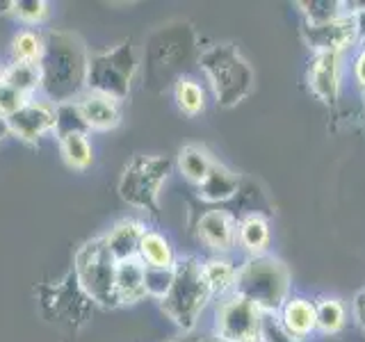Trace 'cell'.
<instances>
[{
	"mask_svg": "<svg viewBox=\"0 0 365 342\" xmlns=\"http://www.w3.org/2000/svg\"><path fill=\"white\" fill-rule=\"evenodd\" d=\"M87 46L78 34L46 32V51L39 62L41 91L53 105L73 103L87 91Z\"/></svg>",
	"mask_w": 365,
	"mask_h": 342,
	"instance_id": "1",
	"label": "cell"
},
{
	"mask_svg": "<svg viewBox=\"0 0 365 342\" xmlns=\"http://www.w3.org/2000/svg\"><path fill=\"white\" fill-rule=\"evenodd\" d=\"M199 66L212 87L217 105L222 108L237 105L254 89V68L233 43H217L205 48L199 57Z\"/></svg>",
	"mask_w": 365,
	"mask_h": 342,
	"instance_id": "2",
	"label": "cell"
},
{
	"mask_svg": "<svg viewBox=\"0 0 365 342\" xmlns=\"http://www.w3.org/2000/svg\"><path fill=\"white\" fill-rule=\"evenodd\" d=\"M210 296L212 292L203 279V262L194 256H185L176 258L174 279H171L167 294L160 299V308L178 328L190 331L197 326Z\"/></svg>",
	"mask_w": 365,
	"mask_h": 342,
	"instance_id": "3",
	"label": "cell"
},
{
	"mask_svg": "<svg viewBox=\"0 0 365 342\" xmlns=\"http://www.w3.org/2000/svg\"><path fill=\"white\" fill-rule=\"evenodd\" d=\"M233 292L256 304L265 315L279 313L290 299V269L274 256H251L237 267Z\"/></svg>",
	"mask_w": 365,
	"mask_h": 342,
	"instance_id": "4",
	"label": "cell"
},
{
	"mask_svg": "<svg viewBox=\"0 0 365 342\" xmlns=\"http://www.w3.org/2000/svg\"><path fill=\"white\" fill-rule=\"evenodd\" d=\"M137 71V55L133 41L125 39L112 48L89 55L87 64V91L123 100L130 94V85Z\"/></svg>",
	"mask_w": 365,
	"mask_h": 342,
	"instance_id": "5",
	"label": "cell"
},
{
	"mask_svg": "<svg viewBox=\"0 0 365 342\" xmlns=\"http://www.w3.org/2000/svg\"><path fill=\"white\" fill-rule=\"evenodd\" d=\"M73 271L80 288L96 306L117 308V292H114V279H117V262L110 256L106 239L91 237L76 251Z\"/></svg>",
	"mask_w": 365,
	"mask_h": 342,
	"instance_id": "6",
	"label": "cell"
},
{
	"mask_svg": "<svg viewBox=\"0 0 365 342\" xmlns=\"http://www.w3.org/2000/svg\"><path fill=\"white\" fill-rule=\"evenodd\" d=\"M171 169L174 165L165 155H135L121 171L117 182L119 197L137 210L155 212L160 190L167 182Z\"/></svg>",
	"mask_w": 365,
	"mask_h": 342,
	"instance_id": "7",
	"label": "cell"
},
{
	"mask_svg": "<svg viewBox=\"0 0 365 342\" xmlns=\"http://www.w3.org/2000/svg\"><path fill=\"white\" fill-rule=\"evenodd\" d=\"M41 311L48 322L66 324L68 328H80L87 324V319L94 313V301L89 299L87 292L80 288L76 279V271H66L60 281L43 283L37 290Z\"/></svg>",
	"mask_w": 365,
	"mask_h": 342,
	"instance_id": "8",
	"label": "cell"
},
{
	"mask_svg": "<svg viewBox=\"0 0 365 342\" xmlns=\"http://www.w3.org/2000/svg\"><path fill=\"white\" fill-rule=\"evenodd\" d=\"M265 313L240 294L222 296L215 311V336L222 342H262Z\"/></svg>",
	"mask_w": 365,
	"mask_h": 342,
	"instance_id": "9",
	"label": "cell"
},
{
	"mask_svg": "<svg viewBox=\"0 0 365 342\" xmlns=\"http://www.w3.org/2000/svg\"><path fill=\"white\" fill-rule=\"evenodd\" d=\"M9 135L26 144H37L41 137L55 133V105L51 100L30 98L16 114L5 119Z\"/></svg>",
	"mask_w": 365,
	"mask_h": 342,
	"instance_id": "10",
	"label": "cell"
},
{
	"mask_svg": "<svg viewBox=\"0 0 365 342\" xmlns=\"http://www.w3.org/2000/svg\"><path fill=\"white\" fill-rule=\"evenodd\" d=\"M302 34H304L306 43L311 46L315 53L340 55L347 46L359 41L356 28H354V19L347 14V11L340 19L329 21V23H319V26H308V23H304Z\"/></svg>",
	"mask_w": 365,
	"mask_h": 342,
	"instance_id": "11",
	"label": "cell"
},
{
	"mask_svg": "<svg viewBox=\"0 0 365 342\" xmlns=\"http://www.w3.org/2000/svg\"><path fill=\"white\" fill-rule=\"evenodd\" d=\"M199 239L217 256L228 254L237 244V222L226 210H208L197 224Z\"/></svg>",
	"mask_w": 365,
	"mask_h": 342,
	"instance_id": "12",
	"label": "cell"
},
{
	"mask_svg": "<svg viewBox=\"0 0 365 342\" xmlns=\"http://www.w3.org/2000/svg\"><path fill=\"white\" fill-rule=\"evenodd\" d=\"M308 87L313 94L331 105L340 96V55L336 53H315L308 64Z\"/></svg>",
	"mask_w": 365,
	"mask_h": 342,
	"instance_id": "13",
	"label": "cell"
},
{
	"mask_svg": "<svg viewBox=\"0 0 365 342\" xmlns=\"http://www.w3.org/2000/svg\"><path fill=\"white\" fill-rule=\"evenodd\" d=\"M76 103L89 133H108L121 123V103L110 96L96 94V91H85Z\"/></svg>",
	"mask_w": 365,
	"mask_h": 342,
	"instance_id": "14",
	"label": "cell"
},
{
	"mask_svg": "<svg viewBox=\"0 0 365 342\" xmlns=\"http://www.w3.org/2000/svg\"><path fill=\"white\" fill-rule=\"evenodd\" d=\"M148 228L140 219H121L114 224L110 231L103 235L106 239V247L110 251V256L114 262H125V260H135L140 258V242Z\"/></svg>",
	"mask_w": 365,
	"mask_h": 342,
	"instance_id": "15",
	"label": "cell"
},
{
	"mask_svg": "<svg viewBox=\"0 0 365 342\" xmlns=\"http://www.w3.org/2000/svg\"><path fill=\"white\" fill-rule=\"evenodd\" d=\"M114 292H117L119 306H133L146 299V267L140 258L119 262L117 279H114Z\"/></svg>",
	"mask_w": 365,
	"mask_h": 342,
	"instance_id": "16",
	"label": "cell"
},
{
	"mask_svg": "<svg viewBox=\"0 0 365 342\" xmlns=\"http://www.w3.org/2000/svg\"><path fill=\"white\" fill-rule=\"evenodd\" d=\"M281 319L279 324L288 336L302 340L308 338L317 331V315H315V304L304 296H290L281 308Z\"/></svg>",
	"mask_w": 365,
	"mask_h": 342,
	"instance_id": "17",
	"label": "cell"
},
{
	"mask_svg": "<svg viewBox=\"0 0 365 342\" xmlns=\"http://www.w3.org/2000/svg\"><path fill=\"white\" fill-rule=\"evenodd\" d=\"M197 190H199V199L205 203L231 201L240 190V176L233 169H228L226 165L215 160V165L210 167L208 176L199 182Z\"/></svg>",
	"mask_w": 365,
	"mask_h": 342,
	"instance_id": "18",
	"label": "cell"
},
{
	"mask_svg": "<svg viewBox=\"0 0 365 342\" xmlns=\"http://www.w3.org/2000/svg\"><path fill=\"white\" fill-rule=\"evenodd\" d=\"M140 260L151 269H174L176 254L169 239L158 231H146L140 242Z\"/></svg>",
	"mask_w": 365,
	"mask_h": 342,
	"instance_id": "19",
	"label": "cell"
},
{
	"mask_svg": "<svg viewBox=\"0 0 365 342\" xmlns=\"http://www.w3.org/2000/svg\"><path fill=\"white\" fill-rule=\"evenodd\" d=\"M43 51H46V32L37 28L19 30L9 43L11 62H21V64H39Z\"/></svg>",
	"mask_w": 365,
	"mask_h": 342,
	"instance_id": "20",
	"label": "cell"
},
{
	"mask_svg": "<svg viewBox=\"0 0 365 342\" xmlns=\"http://www.w3.org/2000/svg\"><path fill=\"white\" fill-rule=\"evenodd\" d=\"M203 279L208 283L212 296H228L235 290L237 267L226 256H212L203 262Z\"/></svg>",
	"mask_w": 365,
	"mask_h": 342,
	"instance_id": "21",
	"label": "cell"
},
{
	"mask_svg": "<svg viewBox=\"0 0 365 342\" xmlns=\"http://www.w3.org/2000/svg\"><path fill=\"white\" fill-rule=\"evenodd\" d=\"M57 144H60L62 160L68 169L85 171L94 162V148H91V142H89V133L62 135V137H57Z\"/></svg>",
	"mask_w": 365,
	"mask_h": 342,
	"instance_id": "22",
	"label": "cell"
},
{
	"mask_svg": "<svg viewBox=\"0 0 365 342\" xmlns=\"http://www.w3.org/2000/svg\"><path fill=\"white\" fill-rule=\"evenodd\" d=\"M269 224L265 217L260 214H249L237 224V242L251 256H262L269 247Z\"/></svg>",
	"mask_w": 365,
	"mask_h": 342,
	"instance_id": "23",
	"label": "cell"
},
{
	"mask_svg": "<svg viewBox=\"0 0 365 342\" xmlns=\"http://www.w3.org/2000/svg\"><path fill=\"white\" fill-rule=\"evenodd\" d=\"M215 165V157L205 146L199 144H187L178 151V169L190 182L199 185V182L208 176L210 167Z\"/></svg>",
	"mask_w": 365,
	"mask_h": 342,
	"instance_id": "24",
	"label": "cell"
},
{
	"mask_svg": "<svg viewBox=\"0 0 365 342\" xmlns=\"http://www.w3.org/2000/svg\"><path fill=\"white\" fill-rule=\"evenodd\" d=\"M5 85H9L11 89H16L19 94H23L26 98H32L41 89V71H39V64L11 62L7 66V73H5Z\"/></svg>",
	"mask_w": 365,
	"mask_h": 342,
	"instance_id": "25",
	"label": "cell"
},
{
	"mask_svg": "<svg viewBox=\"0 0 365 342\" xmlns=\"http://www.w3.org/2000/svg\"><path fill=\"white\" fill-rule=\"evenodd\" d=\"M315 315H317V331L324 336H336L340 333L347 324V313L345 306L336 296H324L315 304Z\"/></svg>",
	"mask_w": 365,
	"mask_h": 342,
	"instance_id": "26",
	"label": "cell"
},
{
	"mask_svg": "<svg viewBox=\"0 0 365 342\" xmlns=\"http://www.w3.org/2000/svg\"><path fill=\"white\" fill-rule=\"evenodd\" d=\"M174 100L180 112L197 117L205 110V91L194 78H178L174 85Z\"/></svg>",
	"mask_w": 365,
	"mask_h": 342,
	"instance_id": "27",
	"label": "cell"
},
{
	"mask_svg": "<svg viewBox=\"0 0 365 342\" xmlns=\"http://www.w3.org/2000/svg\"><path fill=\"white\" fill-rule=\"evenodd\" d=\"M297 7L302 9V14L306 16L308 26H319V23L336 21L345 14L342 3H334V0H313V3H297Z\"/></svg>",
	"mask_w": 365,
	"mask_h": 342,
	"instance_id": "28",
	"label": "cell"
},
{
	"mask_svg": "<svg viewBox=\"0 0 365 342\" xmlns=\"http://www.w3.org/2000/svg\"><path fill=\"white\" fill-rule=\"evenodd\" d=\"M68 133H89L76 100L55 105V137H62Z\"/></svg>",
	"mask_w": 365,
	"mask_h": 342,
	"instance_id": "29",
	"label": "cell"
},
{
	"mask_svg": "<svg viewBox=\"0 0 365 342\" xmlns=\"http://www.w3.org/2000/svg\"><path fill=\"white\" fill-rule=\"evenodd\" d=\"M51 11V5L46 0H14V14L21 23H26L30 28H37L39 23L46 21Z\"/></svg>",
	"mask_w": 365,
	"mask_h": 342,
	"instance_id": "30",
	"label": "cell"
},
{
	"mask_svg": "<svg viewBox=\"0 0 365 342\" xmlns=\"http://www.w3.org/2000/svg\"><path fill=\"white\" fill-rule=\"evenodd\" d=\"M171 279H174V269H151L146 267V292L148 296H155L160 301L167 294Z\"/></svg>",
	"mask_w": 365,
	"mask_h": 342,
	"instance_id": "31",
	"label": "cell"
},
{
	"mask_svg": "<svg viewBox=\"0 0 365 342\" xmlns=\"http://www.w3.org/2000/svg\"><path fill=\"white\" fill-rule=\"evenodd\" d=\"M30 98L19 94L16 89H11L9 85H0V119H9L11 114H16Z\"/></svg>",
	"mask_w": 365,
	"mask_h": 342,
	"instance_id": "32",
	"label": "cell"
},
{
	"mask_svg": "<svg viewBox=\"0 0 365 342\" xmlns=\"http://www.w3.org/2000/svg\"><path fill=\"white\" fill-rule=\"evenodd\" d=\"M262 342H299V340L288 336L281 328L279 322H274V319H267V315H265V326H262Z\"/></svg>",
	"mask_w": 365,
	"mask_h": 342,
	"instance_id": "33",
	"label": "cell"
},
{
	"mask_svg": "<svg viewBox=\"0 0 365 342\" xmlns=\"http://www.w3.org/2000/svg\"><path fill=\"white\" fill-rule=\"evenodd\" d=\"M351 313H354V319H356V324L361 326V331L365 333V288L354 294V299H351Z\"/></svg>",
	"mask_w": 365,
	"mask_h": 342,
	"instance_id": "34",
	"label": "cell"
},
{
	"mask_svg": "<svg viewBox=\"0 0 365 342\" xmlns=\"http://www.w3.org/2000/svg\"><path fill=\"white\" fill-rule=\"evenodd\" d=\"M359 9H349L347 14L354 19V28H356V37L359 41H365V5L359 3Z\"/></svg>",
	"mask_w": 365,
	"mask_h": 342,
	"instance_id": "35",
	"label": "cell"
},
{
	"mask_svg": "<svg viewBox=\"0 0 365 342\" xmlns=\"http://www.w3.org/2000/svg\"><path fill=\"white\" fill-rule=\"evenodd\" d=\"M354 76H356V80L361 83V87L365 89V53L361 51L356 62H354Z\"/></svg>",
	"mask_w": 365,
	"mask_h": 342,
	"instance_id": "36",
	"label": "cell"
},
{
	"mask_svg": "<svg viewBox=\"0 0 365 342\" xmlns=\"http://www.w3.org/2000/svg\"><path fill=\"white\" fill-rule=\"evenodd\" d=\"M7 135H9V130H7V123H5V119H0V142H3Z\"/></svg>",
	"mask_w": 365,
	"mask_h": 342,
	"instance_id": "37",
	"label": "cell"
},
{
	"mask_svg": "<svg viewBox=\"0 0 365 342\" xmlns=\"http://www.w3.org/2000/svg\"><path fill=\"white\" fill-rule=\"evenodd\" d=\"M5 73H7V66H5L3 62H0V85L5 83Z\"/></svg>",
	"mask_w": 365,
	"mask_h": 342,
	"instance_id": "38",
	"label": "cell"
},
{
	"mask_svg": "<svg viewBox=\"0 0 365 342\" xmlns=\"http://www.w3.org/2000/svg\"><path fill=\"white\" fill-rule=\"evenodd\" d=\"M363 53H365V48H363Z\"/></svg>",
	"mask_w": 365,
	"mask_h": 342,
	"instance_id": "39",
	"label": "cell"
}]
</instances>
